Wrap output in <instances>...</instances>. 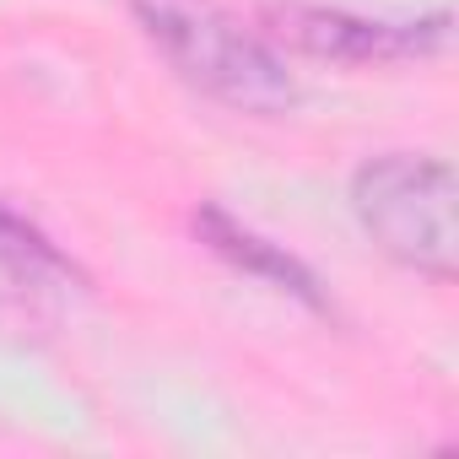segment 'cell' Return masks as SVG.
I'll return each mask as SVG.
<instances>
[{
	"label": "cell",
	"instance_id": "obj_2",
	"mask_svg": "<svg viewBox=\"0 0 459 459\" xmlns=\"http://www.w3.org/2000/svg\"><path fill=\"white\" fill-rule=\"evenodd\" d=\"M454 168L421 152H389L351 173V211L362 233L416 276L454 281L459 227H454Z\"/></svg>",
	"mask_w": 459,
	"mask_h": 459
},
{
	"label": "cell",
	"instance_id": "obj_1",
	"mask_svg": "<svg viewBox=\"0 0 459 459\" xmlns=\"http://www.w3.org/2000/svg\"><path fill=\"white\" fill-rule=\"evenodd\" d=\"M130 6L168 65L205 98L255 119H276L303 98L287 60L211 0H130Z\"/></svg>",
	"mask_w": 459,
	"mask_h": 459
},
{
	"label": "cell",
	"instance_id": "obj_4",
	"mask_svg": "<svg viewBox=\"0 0 459 459\" xmlns=\"http://www.w3.org/2000/svg\"><path fill=\"white\" fill-rule=\"evenodd\" d=\"M195 233H200V244H205L216 260H227L233 271H244V276H255V281H265V287L298 298L303 308L325 314V292H319L314 271H308L303 260H292L281 244H271V238L249 233V227H238L233 216L216 211V205H200V211H195Z\"/></svg>",
	"mask_w": 459,
	"mask_h": 459
},
{
	"label": "cell",
	"instance_id": "obj_5",
	"mask_svg": "<svg viewBox=\"0 0 459 459\" xmlns=\"http://www.w3.org/2000/svg\"><path fill=\"white\" fill-rule=\"evenodd\" d=\"M0 276L22 292H71V287H87V276L49 244V233L12 211L0 200Z\"/></svg>",
	"mask_w": 459,
	"mask_h": 459
},
{
	"label": "cell",
	"instance_id": "obj_3",
	"mask_svg": "<svg viewBox=\"0 0 459 459\" xmlns=\"http://www.w3.org/2000/svg\"><path fill=\"white\" fill-rule=\"evenodd\" d=\"M276 33L335 65H389V60H427L448 44V12H432L421 22H378V17H351V12H325V6H281L271 12Z\"/></svg>",
	"mask_w": 459,
	"mask_h": 459
}]
</instances>
